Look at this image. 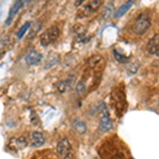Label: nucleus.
I'll use <instances>...</instances> for the list:
<instances>
[{
    "label": "nucleus",
    "mask_w": 159,
    "mask_h": 159,
    "mask_svg": "<svg viewBox=\"0 0 159 159\" xmlns=\"http://www.w3.org/2000/svg\"><path fill=\"white\" fill-rule=\"evenodd\" d=\"M151 27V18L148 13H141L136 18L134 25H133V31L136 35H143Z\"/></svg>",
    "instance_id": "nucleus-1"
},
{
    "label": "nucleus",
    "mask_w": 159,
    "mask_h": 159,
    "mask_svg": "<svg viewBox=\"0 0 159 159\" xmlns=\"http://www.w3.org/2000/svg\"><path fill=\"white\" fill-rule=\"evenodd\" d=\"M58 36H60V30H58L57 27L52 25V27L47 29L42 35H40V38H39L40 43H42L43 47H47V46L54 43L58 38Z\"/></svg>",
    "instance_id": "nucleus-2"
},
{
    "label": "nucleus",
    "mask_w": 159,
    "mask_h": 159,
    "mask_svg": "<svg viewBox=\"0 0 159 159\" xmlns=\"http://www.w3.org/2000/svg\"><path fill=\"white\" fill-rule=\"evenodd\" d=\"M102 6V0H91L88 3L85 4L83 7V9L81 10V13L79 14L80 17H86L92 14L93 12H96L97 9H99Z\"/></svg>",
    "instance_id": "nucleus-3"
},
{
    "label": "nucleus",
    "mask_w": 159,
    "mask_h": 159,
    "mask_svg": "<svg viewBox=\"0 0 159 159\" xmlns=\"http://www.w3.org/2000/svg\"><path fill=\"white\" fill-rule=\"evenodd\" d=\"M56 151H57L58 155L64 159L70 155L71 144L70 141L68 140V138H63L61 141H58L57 145H56Z\"/></svg>",
    "instance_id": "nucleus-4"
},
{
    "label": "nucleus",
    "mask_w": 159,
    "mask_h": 159,
    "mask_svg": "<svg viewBox=\"0 0 159 159\" xmlns=\"http://www.w3.org/2000/svg\"><path fill=\"white\" fill-rule=\"evenodd\" d=\"M148 52L151 55H159V36L158 34H156L155 36H153L150 39V42L148 43Z\"/></svg>",
    "instance_id": "nucleus-5"
},
{
    "label": "nucleus",
    "mask_w": 159,
    "mask_h": 159,
    "mask_svg": "<svg viewBox=\"0 0 159 159\" xmlns=\"http://www.w3.org/2000/svg\"><path fill=\"white\" fill-rule=\"evenodd\" d=\"M42 58H43V56L38 51L33 50L28 53L27 56H25V63H27L29 66H34V65L39 64L40 61H42Z\"/></svg>",
    "instance_id": "nucleus-6"
},
{
    "label": "nucleus",
    "mask_w": 159,
    "mask_h": 159,
    "mask_svg": "<svg viewBox=\"0 0 159 159\" xmlns=\"http://www.w3.org/2000/svg\"><path fill=\"white\" fill-rule=\"evenodd\" d=\"M112 125H114V123H112V121L110 120L108 114L101 116V120H100V124H99V129H101L102 132H104V133L108 132V130H110V129H112Z\"/></svg>",
    "instance_id": "nucleus-7"
},
{
    "label": "nucleus",
    "mask_w": 159,
    "mask_h": 159,
    "mask_svg": "<svg viewBox=\"0 0 159 159\" xmlns=\"http://www.w3.org/2000/svg\"><path fill=\"white\" fill-rule=\"evenodd\" d=\"M9 147L14 151H18V150H22L27 147V140H25V137H19V138H13L10 141Z\"/></svg>",
    "instance_id": "nucleus-8"
},
{
    "label": "nucleus",
    "mask_w": 159,
    "mask_h": 159,
    "mask_svg": "<svg viewBox=\"0 0 159 159\" xmlns=\"http://www.w3.org/2000/svg\"><path fill=\"white\" fill-rule=\"evenodd\" d=\"M24 4H25L24 1H15L14 3H13V6L11 7V9H10L9 16H7V21H6L7 25L11 24V21L13 20V18H14V16L19 12V10L21 9L22 7H24Z\"/></svg>",
    "instance_id": "nucleus-9"
},
{
    "label": "nucleus",
    "mask_w": 159,
    "mask_h": 159,
    "mask_svg": "<svg viewBox=\"0 0 159 159\" xmlns=\"http://www.w3.org/2000/svg\"><path fill=\"white\" fill-rule=\"evenodd\" d=\"M45 144V137L40 132H33L31 134V145L34 148H39Z\"/></svg>",
    "instance_id": "nucleus-10"
},
{
    "label": "nucleus",
    "mask_w": 159,
    "mask_h": 159,
    "mask_svg": "<svg viewBox=\"0 0 159 159\" xmlns=\"http://www.w3.org/2000/svg\"><path fill=\"white\" fill-rule=\"evenodd\" d=\"M134 4V1L133 0H129V1H126L124 4H122L121 7H119V9L117 10L116 12H115V14H114V18H120V17H122L123 15L125 14V13H127V11L132 7V6Z\"/></svg>",
    "instance_id": "nucleus-11"
},
{
    "label": "nucleus",
    "mask_w": 159,
    "mask_h": 159,
    "mask_svg": "<svg viewBox=\"0 0 159 159\" xmlns=\"http://www.w3.org/2000/svg\"><path fill=\"white\" fill-rule=\"evenodd\" d=\"M43 27V22L40 21V20H37V21H35L34 24H31V27H30V32L29 34H28V38L29 39H33L35 36H36V34L40 31Z\"/></svg>",
    "instance_id": "nucleus-12"
},
{
    "label": "nucleus",
    "mask_w": 159,
    "mask_h": 159,
    "mask_svg": "<svg viewBox=\"0 0 159 159\" xmlns=\"http://www.w3.org/2000/svg\"><path fill=\"white\" fill-rule=\"evenodd\" d=\"M72 125H73V129H75V132L80 135H83L87 132L86 123L83 122L82 120H74Z\"/></svg>",
    "instance_id": "nucleus-13"
},
{
    "label": "nucleus",
    "mask_w": 159,
    "mask_h": 159,
    "mask_svg": "<svg viewBox=\"0 0 159 159\" xmlns=\"http://www.w3.org/2000/svg\"><path fill=\"white\" fill-rule=\"evenodd\" d=\"M10 45V36L4 35L3 37L0 38V55H2L7 51V47Z\"/></svg>",
    "instance_id": "nucleus-14"
},
{
    "label": "nucleus",
    "mask_w": 159,
    "mask_h": 159,
    "mask_svg": "<svg viewBox=\"0 0 159 159\" xmlns=\"http://www.w3.org/2000/svg\"><path fill=\"white\" fill-rule=\"evenodd\" d=\"M112 12H114V3H108L106 7H105L104 11L102 13V18L108 19L112 15Z\"/></svg>",
    "instance_id": "nucleus-15"
},
{
    "label": "nucleus",
    "mask_w": 159,
    "mask_h": 159,
    "mask_svg": "<svg viewBox=\"0 0 159 159\" xmlns=\"http://www.w3.org/2000/svg\"><path fill=\"white\" fill-rule=\"evenodd\" d=\"M114 56L115 58H116V61H118V63H122V64H125V63H129V56H125L123 54H120L118 51L115 49L114 50Z\"/></svg>",
    "instance_id": "nucleus-16"
},
{
    "label": "nucleus",
    "mask_w": 159,
    "mask_h": 159,
    "mask_svg": "<svg viewBox=\"0 0 159 159\" xmlns=\"http://www.w3.org/2000/svg\"><path fill=\"white\" fill-rule=\"evenodd\" d=\"M30 27H31V22L30 21H28V22H25V24H24V25H22V27L19 29L18 32H17V38H18V39L22 38V36H24V35L25 34V32H27V31L30 29Z\"/></svg>",
    "instance_id": "nucleus-17"
},
{
    "label": "nucleus",
    "mask_w": 159,
    "mask_h": 159,
    "mask_svg": "<svg viewBox=\"0 0 159 159\" xmlns=\"http://www.w3.org/2000/svg\"><path fill=\"white\" fill-rule=\"evenodd\" d=\"M70 85H71V81H70V80L61 82L60 85H58V91H60L61 93H64V92H65L69 88V86H70Z\"/></svg>",
    "instance_id": "nucleus-18"
},
{
    "label": "nucleus",
    "mask_w": 159,
    "mask_h": 159,
    "mask_svg": "<svg viewBox=\"0 0 159 159\" xmlns=\"http://www.w3.org/2000/svg\"><path fill=\"white\" fill-rule=\"evenodd\" d=\"M101 61H102L101 56H100V55H94V56H92V57H90L88 60V64H89V66H90V67H94V66H96L97 64H99Z\"/></svg>",
    "instance_id": "nucleus-19"
},
{
    "label": "nucleus",
    "mask_w": 159,
    "mask_h": 159,
    "mask_svg": "<svg viewBox=\"0 0 159 159\" xmlns=\"http://www.w3.org/2000/svg\"><path fill=\"white\" fill-rule=\"evenodd\" d=\"M85 89H86V86H85V84H84V82H79L78 85L75 87V92L78 94H81L85 91Z\"/></svg>",
    "instance_id": "nucleus-20"
},
{
    "label": "nucleus",
    "mask_w": 159,
    "mask_h": 159,
    "mask_svg": "<svg viewBox=\"0 0 159 159\" xmlns=\"http://www.w3.org/2000/svg\"><path fill=\"white\" fill-rule=\"evenodd\" d=\"M138 68H139V63L133 64V65H130L129 67V73H132L133 74V73L137 72Z\"/></svg>",
    "instance_id": "nucleus-21"
},
{
    "label": "nucleus",
    "mask_w": 159,
    "mask_h": 159,
    "mask_svg": "<svg viewBox=\"0 0 159 159\" xmlns=\"http://www.w3.org/2000/svg\"><path fill=\"white\" fill-rule=\"evenodd\" d=\"M111 159H122V156L120 155V154H117V155H115Z\"/></svg>",
    "instance_id": "nucleus-22"
},
{
    "label": "nucleus",
    "mask_w": 159,
    "mask_h": 159,
    "mask_svg": "<svg viewBox=\"0 0 159 159\" xmlns=\"http://www.w3.org/2000/svg\"><path fill=\"white\" fill-rule=\"evenodd\" d=\"M83 1H84V0H78V1H76V2H75V6H76V7L81 6V4H82V3H83Z\"/></svg>",
    "instance_id": "nucleus-23"
}]
</instances>
